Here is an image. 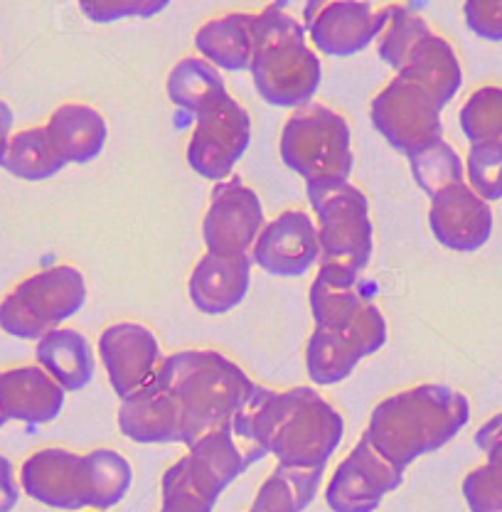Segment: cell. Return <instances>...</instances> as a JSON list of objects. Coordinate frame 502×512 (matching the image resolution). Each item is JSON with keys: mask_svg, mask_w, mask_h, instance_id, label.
I'll list each match as a JSON object with an SVG mask.
<instances>
[{"mask_svg": "<svg viewBox=\"0 0 502 512\" xmlns=\"http://www.w3.org/2000/svg\"><path fill=\"white\" fill-rule=\"evenodd\" d=\"M249 141V111L232 94H227L195 116V128L188 143L190 168L215 183L229 180L234 165L247 153Z\"/></svg>", "mask_w": 502, "mask_h": 512, "instance_id": "obj_9", "label": "cell"}, {"mask_svg": "<svg viewBox=\"0 0 502 512\" xmlns=\"http://www.w3.org/2000/svg\"><path fill=\"white\" fill-rule=\"evenodd\" d=\"M247 468V456L234 441L232 431H210L192 441L188 453L165 471L163 495H192L215 508L224 488Z\"/></svg>", "mask_w": 502, "mask_h": 512, "instance_id": "obj_7", "label": "cell"}, {"mask_svg": "<svg viewBox=\"0 0 502 512\" xmlns=\"http://www.w3.org/2000/svg\"><path fill=\"white\" fill-rule=\"evenodd\" d=\"M20 485L15 480L13 463L5 456H0V512H10L18 505Z\"/></svg>", "mask_w": 502, "mask_h": 512, "instance_id": "obj_40", "label": "cell"}, {"mask_svg": "<svg viewBox=\"0 0 502 512\" xmlns=\"http://www.w3.org/2000/svg\"><path fill=\"white\" fill-rule=\"evenodd\" d=\"M463 18L478 37L502 42V0H468L463 5Z\"/></svg>", "mask_w": 502, "mask_h": 512, "instance_id": "obj_38", "label": "cell"}, {"mask_svg": "<svg viewBox=\"0 0 502 512\" xmlns=\"http://www.w3.org/2000/svg\"><path fill=\"white\" fill-rule=\"evenodd\" d=\"M87 301L82 271L57 264L20 281L0 301V328L20 340H40Z\"/></svg>", "mask_w": 502, "mask_h": 512, "instance_id": "obj_6", "label": "cell"}, {"mask_svg": "<svg viewBox=\"0 0 502 512\" xmlns=\"http://www.w3.org/2000/svg\"><path fill=\"white\" fill-rule=\"evenodd\" d=\"M261 229H264V207L256 190H251L237 175L217 183L205 220H202V239H205L207 254H249Z\"/></svg>", "mask_w": 502, "mask_h": 512, "instance_id": "obj_11", "label": "cell"}, {"mask_svg": "<svg viewBox=\"0 0 502 512\" xmlns=\"http://www.w3.org/2000/svg\"><path fill=\"white\" fill-rule=\"evenodd\" d=\"M160 512H212V505L192 498V495H163Z\"/></svg>", "mask_w": 502, "mask_h": 512, "instance_id": "obj_41", "label": "cell"}, {"mask_svg": "<svg viewBox=\"0 0 502 512\" xmlns=\"http://www.w3.org/2000/svg\"><path fill=\"white\" fill-rule=\"evenodd\" d=\"M370 119L384 141L407 158L443 138L439 104L402 77H394L372 99Z\"/></svg>", "mask_w": 502, "mask_h": 512, "instance_id": "obj_8", "label": "cell"}, {"mask_svg": "<svg viewBox=\"0 0 502 512\" xmlns=\"http://www.w3.org/2000/svg\"><path fill=\"white\" fill-rule=\"evenodd\" d=\"M409 168L416 185L429 197L439 195L441 190L451 188V185L466 183V165H463L456 148L443 138L426 146L424 151L409 156Z\"/></svg>", "mask_w": 502, "mask_h": 512, "instance_id": "obj_32", "label": "cell"}, {"mask_svg": "<svg viewBox=\"0 0 502 512\" xmlns=\"http://www.w3.org/2000/svg\"><path fill=\"white\" fill-rule=\"evenodd\" d=\"M320 259L315 220L303 210H286L264 224L251 247V261L271 276L296 279Z\"/></svg>", "mask_w": 502, "mask_h": 512, "instance_id": "obj_14", "label": "cell"}, {"mask_svg": "<svg viewBox=\"0 0 502 512\" xmlns=\"http://www.w3.org/2000/svg\"><path fill=\"white\" fill-rule=\"evenodd\" d=\"M251 463L274 456L279 466L325 468L345 434L338 409L311 387L276 389L254 384L229 424Z\"/></svg>", "mask_w": 502, "mask_h": 512, "instance_id": "obj_1", "label": "cell"}, {"mask_svg": "<svg viewBox=\"0 0 502 512\" xmlns=\"http://www.w3.org/2000/svg\"><path fill=\"white\" fill-rule=\"evenodd\" d=\"M379 15H382V28H379V35L375 40L377 52L382 57V62L389 64L399 74L404 69V64L409 62L414 47L434 30L429 28V23L414 8L402 3L382 5Z\"/></svg>", "mask_w": 502, "mask_h": 512, "instance_id": "obj_30", "label": "cell"}, {"mask_svg": "<svg viewBox=\"0 0 502 512\" xmlns=\"http://www.w3.org/2000/svg\"><path fill=\"white\" fill-rule=\"evenodd\" d=\"M251 79L261 99L283 109H301L318 92L323 67L306 40L254 52Z\"/></svg>", "mask_w": 502, "mask_h": 512, "instance_id": "obj_10", "label": "cell"}, {"mask_svg": "<svg viewBox=\"0 0 502 512\" xmlns=\"http://www.w3.org/2000/svg\"><path fill=\"white\" fill-rule=\"evenodd\" d=\"M461 131L473 143H502V87H480L461 106Z\"/></svg>", "mask_w": 502, "mask_h": 512, "instance_id": "obj_33", "label": "cell"}, {"mask_svg": "<svg viewBox=\"0 0 502 512\" xmlns=\"http://www.w3.org/2000/svg\"><path fill=\"white\" fill-rule=\"evenodd\" d=\"M466 173L475 195L485 202L502 200V143H473Z\"/></svg>", "mask_w": 502, "mask_h": 512, "instance_id": "obj_35", "label": "cell"}, {"mask_svg": "<svg viewBox=\"0 0 502 512\" xmlns=\"http://www.w3.org/2000/svg\"><path fill=\"white\" fill-rule=\"evenodd\" d=\"M119 429L136 444H183V416L156 377L121 399Z\"/></svg>", "mask_w": 502, "mask_h": 512, "instance_id": "obj_18", "label": "cell"}, {"mask_svg": "<svg viewBox=\"0 0 502 512\" xmlns=\"http://www.w3.org/2000/svg\"><path fill=\"white\" fill-rule=\"evenodd\" d=\"M429 224L436 242L446 249L478 252L493 234V210L471 185L458 183L431 197Z\"/></svg>", "mask_w": 502, "mask_h": 512, "instance_id": "obj_17", "label": "cell"}, {"mask_svg": "<svg viewBox=\"0 0 502 512\" xmlns=\"http://www.w3.org/2000/svg\"><path fill=\"white\" fill-rule=\"evenodd\" d=\"M468 419L471 404L466 394L446 384H416L382 399L362 436L404 471L416 458L446 446Z\"/></svg>", "mask_w": 502, "mask_h": 512, "instance_id": "obj_2", "label": "cell"}, {"mask_svg": "<svg viewBox=\"0 0 502 512\" xmlns=\"http://www.w3.org/2000/svg\"><path fill=\"white\" fill-rule=\"evenodd\" d=\"M89 483V508L109 510L124 500L133 483L131 463L111 448H96L84 453Z\"/></svg>", "mask_w": 502, "mask_h": 512, "instance_id": "obj_31", "label": "cell"}, {"mask_svg": "<svg viewBox=\"0 0 502 512\" xmlns=\"http://www.w3.org/2000/svg\"><path fill=\"white\" fill-rule=\"evenodd\" d=\"M311 200L315 229H318L320 266H343L362 274L375 249V227L370 220V202L365 192L343 183L306 185Z\"/></svg>", "mask_w": 502, "mask_h": 512, "instance_id": "obj_5", "label": "cell"}, {"mask_svg": "<svg viewBox=\"0 0 502 512\" xmlns=\"http://www.w3.org/2000/svg\"><path fill=\"white\" fill-rule=\"evenodd\" d=\"M64 165L67 163L57 153V148L52 146L45 126H32L13 133L3 153V160H0V168H5L15 178L30 180V183L55 178Z\"/></svg>", "mask_w": 502, "mask_h": 512, "instance_id": "obj_29", "label": "cell"}, {"mask_svg": "<svg viewBox=\"0 0 502 512\" xmlns=\"http://www.w3.org/2000/svg\"><path fill=\"white\" fill-rule=\"evenodd\" d=\"M5 424V416L3 414H0V426H3Z\"/></svg>", "mask_w": 502, "mask_h": 512, "instance_id": "obj_43", "label": "cell"}, {"mask_svg": "<svg viewBox=\"0 0 502 512\" xmlns=\"http://www.w3.org/2000/svg\"><path fill=\"white\" fill-rule=\"evenodd\" d=\"M475 446L485 453L490 466L502 468V412L480 426L475 434Z\"/></svg>", "mask_w": 502, "mask_h": 512, "instance_id": "obj_39", "label": "cell"}, {"mask_svg": "<svg viewBox=\"0 0 502 512\" xmlns=\"http://www.w3.org/2000/svg\"><path fill=\"white\" fill-rule=\"evenodd\" d=\"M308 303H311L315 328L345 333L375 301L360 291V274L343 266L325 264L313 279Z\"/></svg>", "mask_w": 502, "mask_h": 512, "instance_id": "obj_21", "label": "cell"}, {"mask_svg": "<svg viewBox=\"0 0 502 512\" xmlns=\"http://www.w3.org/2000/svg\"><path fill=\"white\" fill-rule=\"evenodd\" d=\"M47 136L64 163H89L104 151L109 126L99 109L89 104H62L47 119Z\"/></svg>", "mask_w": 502, "mask_h": 512, "instance_id": "obj_23", "label": "cell"}, {"mask_svg": "<svg viewBox=\"0 0 502 512\" xmlns=\"http://www.w3.org/2000/svg\"><path fill=\"white\" fill-rule=\"evenodd\" d=\"M99 355L114 394L121 399L141 389L156 375L160 345L156 335L141 323H114L99 335Z\"/></svg>", "mask_w": 502, "mask_h": 512, "instance_id": "obj_16", "label": "cell"}, {"mask_svg": "<svg viewBox=\"0 0 502 512\" xmlns=\"http://www.w3.org/2000/svg\"><path fill=\"white\" fill-rule=\"evenodd\" d=\"M35 360L64 392H79L96 372L94 350L79 330L55 328L37 340Z\"/></svg>", "mask_w": 502, "mask_h": 512, "instance_id": "obj_24", "label": "cell"}, {"mask_svg": "<svg viewBox=\"0 0 502 512\" xmlns=\"http://www.w3.org/2000/svg\"><path fill=\"white\" fill-rule=\"evenodd\" d=\"M362 350L343 330L315 328L306 345V370L320 387L347 380L360 365Z\"/></svg>", "mask_w": 502, "mask_h": 512, "instance_id": "obj_28", "label": "cell"}, {"mask_svg": "<svg viewBox=\"0 0 502 512\" xmlns=\"http://www.w3.org/2000/svg\"><path fill=\"white\" fill-rule=\"evenodd\" d=\"M397 77L407 79V82L424 89L443 111L451 104L453 96L458 94V89H461L463 69L451 42L446 37L431 32L429 37H424L414 47L409 62L404 64V69Z\"/></svg>", "mask_w": 502, "mask_h": 512, "instance_id": "obj_22", "label": "cell"}, {"mask_svg": "<svg viewBox=\"0 0 502 512\" xmlns=\"http://www.w3.org/2000/svg\"><path fill=\"white\" fill-rule=\"evenodd\" d=\"M13 121H15L13 109H10L5 101H0V160H3V153L5 148H8L10 136H13V133H10L13 131Z\"/></svg>", "mask_w": 502, "mask_h": 512, "instance_id": "obj_42", "label": "cell"}, {"mask_svg": "<svg viewBox=\"0 0 502 512\" xmlns=\"http://www.w3.org/2000/svg\"><path fill=\"white\" fill-rule=\"evenodd\" d=\"M156 380L175 397L183 416V444L229 429L254 382L217 350H183L160 360Z\"/></svg>", "mask_w": 502, "mask_h": 512, "instance_id": "obj_3", "label": "cell"}, {"mask_svg": "<svg viewBox=\"0 0 502 512\" xmlns=\"http://www.w3.org/2000/svg\"><path fill=\"white\" fill-rule=\"evenodd\" d=\"M402 480L404 471L389 463L362 436L350 456L335 468L325 500L333 512H375L384 495L397 490Z\"/></svg>", "mask_w": 502, "mask_h": 512, "instance_id": "obj_12", "label": "cell"}, {"mask_svg": "<svg viewBox=\"0 0 502 512\" xmlns=\"http://www.w3.org/2000/svg\"><path fill=\"white\" fill-rule=\"evenodd\" d=\"M168 8V0H82L79 10L92 23H114L121 18H151Z\"/></svg>", "mask_w": 502, "mask_h": 512, "instance_id": "obj_37", "label": "cell"}, {"mask_svg": "<svg viewBox=\"0 0 502 512\" xmlns=\"http://www.w3.org/2000/svg\"><path fill=\"white\" fill-rule=\"evenodd\" d=\"M279 148L283 163L296 170L306 185L350 180L355 165L350 126L330 106L311 101L293 111L283 124Z\"/></svg>", "mask_w": 502, "mask_h": 512, "instance_id": "obj_4", "label": "cell"}, {"mask_svg": "<svg viewBox=\"0 0 502 512\" xmlns=\"http://www.w3.org/2000/svg\"><path fill=\"white\" fill-rule=\"evenodd\" d=\"M303 28L315 50L330 57H350L370 47L382 28L379 8L362 0H311L303 8Z\"/></svg>", "mask_w": 502, "mask_h": 512, "instance_id": "obj_13", "label": "cell"}, {"mask_svg": "<svg viewBox=\"0 0 502 512\" xmlns=\"http://www.w3.org/2000/svg\"><path fill=\"white\" fill-rule=\"evenodd\" d=\"M64 407V389L40 365L0 370V414L5 421L50 424Z\"/></svg>", "mask_w": 502, "mask_h": 512, "instance_id": "obj_19", "label": "cell"}, {"mask_svg": "<svg viewBox=\"0 0 502 512\" xmlns=\"http://www.w3.org/2000/svg\"><path fill=\"white\" fill-rule=\"evenodd\" d=\"M463 498L471 512H502V468L490 463L473 468L463 478Z\"/></svg>", "mask_w": 502, "mask_h": 512, "instance_id": "obj_36", "label": "cell"}, {"mask_svg": "<svg viewBox=\"0 0 502 512\" xmlns=\"http://www.w3.org/2000/svg\"><path fill=\"white\" fill-rule=\"evenodd\" d=\"M20 488L32 500L60 510L89 508L84 456L67 448H42L20 468Z\"/></svg>", "mask_w": 502, "mask_h": 512, "instance_id": "obj_15", "label": "cell"}, {"mask_svg": "<svg viewBox=\"0 0 502 512\" xmlns=\"http://www.w3.org/2000/svg\"><path fill=\"white\" fill-rule=\"evenodd\" d=\"M306 40V28L288 13L286 3H271L251 15V42L254 52L271 50L286 42Z\"/></svg>", "mask_w": 502, "mask_h": 512, "instance_id": "obj_34", "label": "cell"}, {"mask_svg": "<svg viewBox=\"0 0 502 512\" xmlns=\"http://www.w3.org/2000/svg\"><path fill=\"white\" fill-rule=\"evenodd\" d=\"M325 468L276 466L256 493L249 512H303L313 503Z\"/></svg>", "mask_w": 502, "mask_h": 512, "instance_id": "obj_27", "label": "cell"}, {"mask_svg": "<svg viewBox=\"0 0 502 512\" xmlns=\"http://www.w3.org/2000/svg\"><path fill=\"white\" fill-rule=\"evenodd\" d=\"M195 47L212 67L227 72H242L254 60L251 42V13H224L220 18L207 20L195 32Z\"/></svg>", "mask_w": 502, "mask_h": 512, "instance_id": "obj_25", "label": "cell"}, {"mask_svg": "<svg viewBox=\"0 0 502 512\" xmlns=\"http://www.w3.org/2000/svg\"><path fill=\"white\" fill-rule=\"evenodd\" d=\"M165 92L178 109L195 116L229 94L220 69L202 57H183L175 64L165 79Z\"/></svg>", "mask_w": 502, "mask_h": 512, "instance_id": "obj_26", "label": "cell"}, {"mask_svg": "<svg viewBox=\"0 0 502 512\" xmlns=\"http://www.w3.org/2000/svg\"><path fill=\"white\" fill-rule=\"evenodd\" d=\"M251 256L205 254L192 269L188 281L190 301L205 316H222L232 311L249 293Z\"/></svg>", "mask_w": 502, "mask_h": 512, "instance_id": "obj_20", "label": "cell"}]
</instances>
